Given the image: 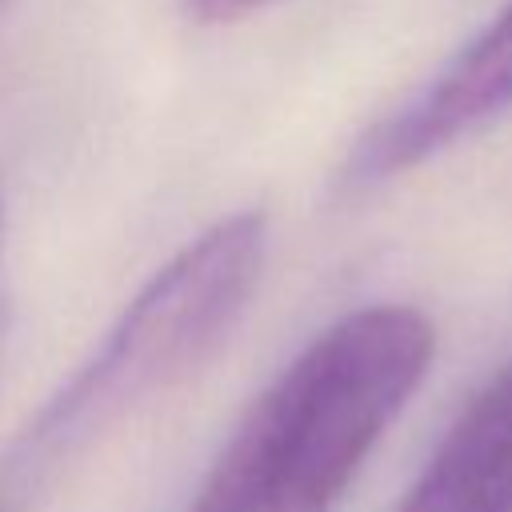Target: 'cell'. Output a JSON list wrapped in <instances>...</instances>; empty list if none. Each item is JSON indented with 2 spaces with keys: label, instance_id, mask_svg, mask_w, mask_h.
<instances>
[{
  "label": "cell",
  "instance_id": "6da1fadb",
  "mask_svg": "<svg viewBox=\"0 0 512 512\" xmlns=\"http://www.w3.org/2000/svg\"><path fill=\"white\" fill-rule=\"evenodd\" d=\"M432 356L420 308L340 316L252 400L188 512H332Z\"/></svg>",
  "mask_w": 512,
  "mask_h": 512
},
{
  "label": "cell",
  "instance_id": "7a4b0ae2",
  "mask_svg": "<svg viewBox=\"0 0 512 512\" xmlns=\"http://www.w3.org/2000/svg\"><path fill=\"white\" fill-rule=\"evenodd\" d=\"M268 256L264 212H232L188 240L124 304L92 356L44 400L12 448V476H36L124 416L184 384L240 324Z\"/></svg>",
  "mask_w": 512,
  "mask_h": 512
},
{
  "label": "cell",
  "instance_id": "3957f363",
  "mask_svg": "<svg viewBox=\"0 0 512 512\" xmlns=\"http://www.w3.org/2000/svg\"><path fill=\"white\" fill-rule=\"evenodd\" d=\"M512 112V0L348 152V184L392 180Z\"/></svg>",
  "mask_w": 512,
  "mask_h": 512
},
{
  "label": "cell",
  "instance_id": "277c9868",
  "mask_svg": "<svg viewBox=\"0 0 512 512\" xmlns=\"http://www.w3.org/2000/svg\"><path fill=\"white\" fill-rule=\"evenodd\" d=\"M396 512H512V364L460 408Z\"/></svg>",
  "mask_w": 512,
  "mask_h": 512
},
{
  "label": "cell",
  "instance_id": "5b68a950",
  "mask_svg": "<svg viewBox=\"0 0 512 512\" xmlns=\"http://www.w3.org/2000/svg\"><path fill=\"white\" fill-rule=\"evenodd\" d=\"M272 4L276 0H184V12L196 24H236V20L264 12Z\"/></svg>",
  "mask_w": 512,
  "mask_h": 512
},
{
  "label": "cell",
  "instance_id": "8992f818",
  "mask_svg": "<svg viewBox=\"0 0 512 512\" xmlns=\"http://www.w3.org/2000/svg\"><path fill=\"white\" fill-rule=\"evenodd\" d=\"M0 8H4V0H0Z\"/></svg>",
  "mask_w": 512,
  "mask_h": 512
}]
</instances>
